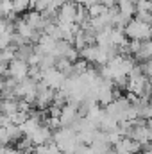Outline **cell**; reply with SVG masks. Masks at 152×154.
<instances>
[{
  "label": "cell",
  "mask_w": 152,
  "mask_h": 154,
  "mask_svg": "<svg viewBox=\"0 0 152 154\" xmlns=\"http://www.w3.org/2000/svg\"><path fill=\"white\" fill-rule=\"evenodd\" d=\"M52 138V131H50V127L48 125H39L38 129L29 136V140L32 142V143H36V145H45L48 140Z\"/></svg>",
  "instance_id": "6da1fadb"
},
{
  "label": "cell",
  "mask_w": 152,
  "mask_h": 154,
  "mask_svg": "<svg viewBox=\"0 0 152 154\" xmlns=\"http://www.w3.org/2000/svg\"><path fill=\"white\" fill-rule=\"evenodd\" d=\"M127 32H129V36H132V38H141V36H147L150 31H149V27H147L143 22H132V23L127 27Z\"/></svg>",
  "instance_id": "7a4b0ae2"
},
{
  "label": "cell",
  "mask_w": 152,
  "mask_h": 154,
  "mask_svg": "<svg viewBox=\"0 0 152 154\" xmlns=\"http://www.w3.org/2000/svg\"><path fill=\"white\" fill-rule=\"evenodd\" d=\"M143 154H152V149H147V151H145Z\"/></svg>",
  "instance_id": "277c9868"
},
{
  "label": "cell",
  "mask_w": 152,
  "mask_h": 154,
  "mask_svg": "<svg viewBox=\"0 0 152 154\" xmlns=\"http://www.w3.org/2000/svg\"><path fill=\"white\" fill-rule=\"evenodd\" d=\"M36 154H61L57 145H39L36 147Z\"/></svg>",
  "instance_id": "3957f363"
}]
</instances>
